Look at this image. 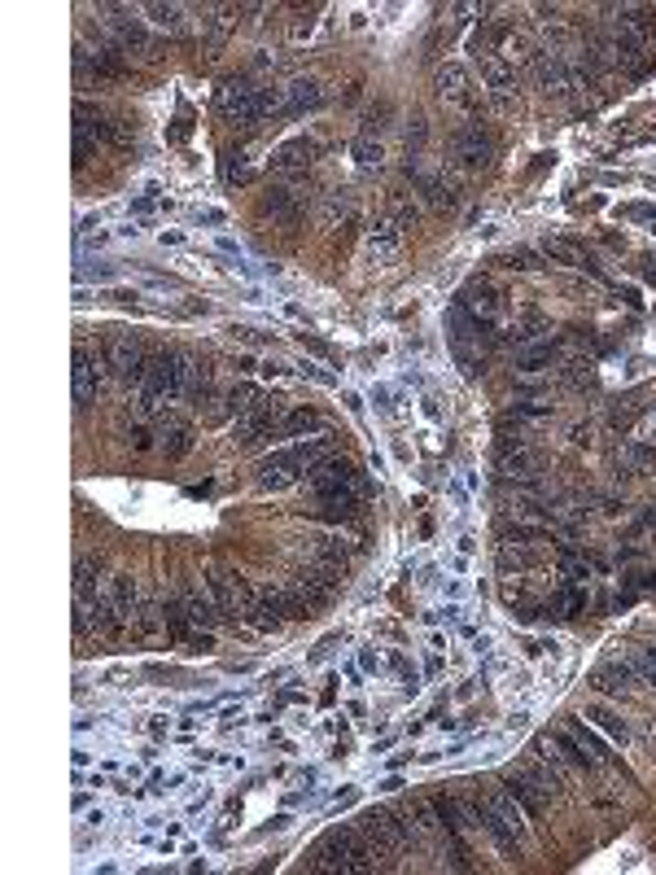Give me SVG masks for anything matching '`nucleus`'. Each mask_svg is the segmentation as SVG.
Instances as JSON below:
<instances>
[{
	"label": "nucleus",
	"instance_id": "obj_1",
	"mask_svg": "<svg viewBox=\"0 0 656 875\" xmlns=\"http://www.w3.org/2000/svg\"><path fill=\"white\" fill-rule=\"evenodd\" d=\"M311 858V871H372V845L359 827H333Z\"/></svg>",
	"mask_w": 656,
	"mask_h": 875
},
{
	"label": "nucleus",
	"instance_id": "obj_2",
	"mask_svg": "<svg viewBox=\"0 0 656 875\" xmlns=\"http://www.w3.org/2000/svg\"><path fill=\"white\" fill-rule=\"evenodd\" d=\"M486 346H490V324H482L468 311L455 307L451 311V351L468 377H477V368L486 363Z\"/></svg>",
	"mask_w": 656,
	"mask_h": 875
},
{
	"label": "nucleus",
	"instance_id": "obj_3",
	"mask_svg": "<svg viewBox=\"0 0 656 875\" xmlns=\"http://www.w3.org/2000/svg\"><path fill=\"white\" fill-rule=\"evenodd\" d=\"M495 464H499V477L504 482H534V473H539V447L530 442V438H516V433H499V447H495Z\"/></svg>",
	"mask_w": 656,
	"mask_h": 875
},
{
	"label": "nucleus",
	"instance_id": "obj_4",
	"mask_svg": "<svg viewBox=\"0 0 656 875\" xmlns=\"http://www.w3.org/2000/svg\"><path fill=\"white\" fill-rule=\"evenodd\" d=\"M105 360L109 368L123 377V381H136L141 385V377L150 372V351H145V342L136 337V333H114L109 337V346H105Z\"/></svg>",
	"mask_w": 656,
	"mask_h": 875
},
{
	"label": "nucleus",
	"instance_id": "obj_5",
	"mask_svg": "<svg viewBox=\"0 0 656 875\" xmlns=\"http://www.w3.org/2000/svg\"><path fill=\"white\" fill-rule=\"evenodd\" d=\"M359 831H363V840L372 845L377 858H381V854H394V849H403L407 845V823H399L390 810H363V814H359Z\"/></svg>",
	"mask_w": 656,
	"mask_h": 875
},
{
	"label": "nucleus",
	"instance_id": "obj_6",
	"mask_svg": "<svg viewBox=\"0 0 656 875\" xmlns=\"http://www.w3.org/2000/svg\"><path fill=\"white\" fill-rule=\"evenodd\" d=\"M303 473H311L303 447H289V451H276V456H267V460L258 464V486H263V490H285V486H294Z\"/></svg>",
	"mask_w": 656,
	"mask_h": 875
},
{
	"label": "nucleus",
	"instance_id": "obj_7",
	"mask_svg": "<svg viewBox=\"0 0 656 875\" xmlns=\"http://www.w3.org/2000/svg\"><path fill=\"white\" fill-rule=\"evenodd\" d=\"M280 420H285V408H280L276 399H258L254 408H246V412L237 416V442H241V447H254V442L267 438Z\"/></svg>",
	"mask_w": 656,
	"mask_h": 875
},
{
	"label": "nucleus",
	"instance_id": "obj_8",
	"mask_svg": "<svg viewBox=\"0 0 656 875\" xmlns=\"http://www.w3.org/2000/svg\"><path fill=\"white\" fill-rule=\"evenodd\" d=\"M530 539H539V534H530V530H516V534H507L504 543H499V569H504L507 578H512V573H516V578H525L530 569H539L543 552H539Z\"/></svg>",
	"mask_w": 656,
	"mask_h": 875
},
{
	"label": "nucleus",
	"instance_id": "obj_9",
	"mask_svg": "<svg viewBox=\"0 0 656 875\" xmlns=\"http://www.w3.org/2000/svg\"><path fill=\"white\" fill-rule=\"evenodd\" d=\"M306 552V561L311 565H324V569H337V573H346L351 569V543L342 539V534H306L298 539Z\"/></svg>",
	"mask_w": 656,
	"mask_h": 875
},
{
	"label": "nucleus",
	"instance_id": "obj_10",
	"mask_svg": "<svg viewBox=\"0 0 656 875\" xmlns=\"http://www.w3.org/2000/svg\"><path fill=\"white\" fill-rule=\"evenodd\" d=\"M451 154L459 166H468V171H482V166H490V158H495V145H490V136L477 127V123H468V127H459L451 141Z\"/></svg>",
	"mask_w": 656,
	"mask_h": 875
},
{
	"label": "nucleus",
	"instance_id": "obj_11",
	"mask_svg": "<svg viewBox=\"0 0 656 875\" xmlns=\"http://www.w3.org/2000/svg\"><path fill=\"white\" fill-rule=\"evenodd\" d=\"M315 158H320V141H311V136H294V141H285V145H276V150H271L267 166H271L276 175H303Z\"/></svg>",
	"mask_w": 656,
	"mask_h": 875
},
{
	"label": "nucleus",
	"instance_id": "obj_12",
	"mask_svg": "<svg viewBox=\"0 0 656 875\" xmlns=\"http://www.w3.org/2000/svg\"><path fill=\"white\" fill-rule=\"evenodd\" d=\"M530 66H534V79H539V88H543L547 97H564V93L573 88L569 66H564V57H560L555 49H539Z\"/></svg>",
	"mask_w": 656,
	"mask_h": 875
},
{
	"label": "nucleus",
	"instance_id": "obj_13",
	"mask_svg": "<svg viewBox=\"0 0 656 875\" xmlns=\"http://www.w3.org/2000/svg\"><path fill=\"white\" fill-rule=\"evenodd\" d=\"M539 250L552 258V263H560V267H573V271H591V276H604V267L595 263V255H591L587 246L569 241V237H547V241H543Z\"/></svg>",
	"mask_w": 656,
	"mask_h": 875
},
{
	"label": "nucleus",
	"instance_id": "obj_14",
	"mask_svg": "<svg viewBox=\"0 0 656 875\" xmlns=\"http://www.w3.org/2000/svg\"><path fill=\"white\" fill-rule=\"evenodd\" d=\"M363 258L372 263V267H390L394 258H399V228L385 219V223H372L368 232H363Z\"/></svg>",
	"mask_w": 656,
	"mask_h": 875
},
{
	"label": "nucleus",
	"instance_id": "obj_15",
	"mask_svg": "<svg viewBox=\"0 0 656 875\" xmlns=\"http://www.w3.org/2000/svg\"><path fill=\"white\" fill-rule=\"evenodd\" d=\"M459 311H468L473 320L490 324V320H495V311H499V294H495V285H490V280H468V285L459 289Z\"/></svg>",
	"mask_w": 656,
	"mask_h": 875
},
{
	"label": "nucleus",
	"instance_id": "obj_16",
	"mask_svg": "<svg viewBox=\"0 0 656 875\" xmlns=\"http://www.w3.org/2000/svg\"><path fill=\"white\" fill-rule=\"evenodd\" d=\"M303 207H306V202H303V193H298L294 184H276V189H271V193L263 198V207H258V210H263L267 219H280V223H298V219H303Z\"/></svg>",
	"mask_w": 656,
	"mask_h": 875
},
{
	"label": "nucleus",
	"instance_id": "obj_17",
	"mask_svg": "<svg viewBox=\"0 0 656 875\" xmlns=\"http://www.w3.org/2000/svg\"><path fill=\"white\" fill-rule=\"evenodd\" d=\"M180 604H184V618L193 621V626H202V630H210L215 621H219V604H215V595H210V587H184L180 591Z\"/></svg>",
	"mask_w": 656,
	"mask_h": 875
},
{
	"label": "nucleus",
	"instance_id": "obj_18",
	"mask_svg": "<svg viewBox=\"0 0 656 875\" xmlns=\"http://www.w3.org/2000/svg\"><path fill=\"white\" fill-rule=\"evenodd\" d=\"M101 390V377H97V363L88 355V346H75V403L88 408Z\"/></svg>",
	"mask_w": 656,
	"mask_h": 875
},
{
	"label": "nucleus",
	"instance_id": "obj_19",
	"mask_svg": "<svg viewBox=\"0 0 656 875\" xmlns=\"http://www.w3.org/2000/svg\"><path fill=\"white\" fill-rule=\"evenodd\" d=\"M438 93H442V101L459 105V109H473V88H468V75H464V66H455V61H447V66L438 70Z\"/></svg>",
	"mask_w": 656,
	"mask_h": 875
},
{
	"label": "nucleus",
	"instance_id": "obj_20",
	"mask_svg": "<svg viewBox=\"0 0 656 875\" xmlns=\"http://www.w3.org/2000/svg\"><path fill=\"white\" fill-rule=\"evenodd\" d=\"M320 101H324V93H320V84H311V79H298V84L280 88V114H289V118L315 109Z\"/></svg>",
	"mask_w": 656,
	"mask_h": 875
},
{
	"label": "nucleus",
	"instance_id": "obj_21",
	"mask_svg": "<svg viewBox=\"0 0 656 875\" xmlns=\"http://www.w3.org/2000/svg\"><path fill=\"white\" fill-rule=\"evenodd\" d=\"M555 355H560V346H555L552 337H539V342H525L521 351H516V368L521 372H543V368H552Z\"/></svg>",
	"mask_w": 656,
	"mask_h": 875
},
{
	"label": "nucleus",
	"instance_id": "obj_22",
	"mask_svg": "<svg viewBox=\"0 0 656 875\" xmlns=\"http://www.w3.org/2000/svg\"><path fill=\"white\" fill-rule=\"evenodd\" d=\"M648 464H652V447H644V442H621V447L612 451L617 477H639Z\"/></svg>",
	"mask_w": 656,
	"mask_h": 875
},
{
	"label": "nucleus",
	"instance_id": "obj_23",
	"mask_svg": "<svg viewBox=\"0 0 656 875\" xmlns=\"http://www.w3.org/2000/svg\"><path fill=\"white\" fill-rule=\"evenodd\" d=\"M97 578H101V561H97V556H79V561H75V600H79V604H93V600L101 595Z\"/></svg>",
	"mask_w": 656,
	"mask_h": 875
},
{
	"label": "nucleus",
	"instance_id": "obj_24",
	"mask_svg": "<svg viewBox=\"0 0 656 875\" xmlns=\"http://www.w3.org/2000/svg\"><path fill=\"white\" fill-rule=\"evenodd\" d=\"M420 193L433 210H451L459 202V184L447 180V175H420Z\"/></svg>",
	"mask_w": 656,
	"mask_h": 875
},
{
	"label": "nucleus",
	"instance_id": "obj_25",
	"mask_svg": "<svg viewBox=\"0 0 656 875\" xmlns=\"http://www.w3.org/2000/svg\"><path fill=\"white\" fill-rule=\"evenodd\" d=\"M591 683H595L600 692H626V687L635 683V666H630V661H604V666L591 674Z\"/></svg>",
	"mask_w": 656,
	"mask_h": 875
},
{
	"label": "nucleus",
	"instance_id": "obj_26",
	"mask_svg": "<svg viewBox=\"0 0 656 875\" xmlns=\"http://www.w3.org/2000/svg\"><path fill=\"white\" fill-rule=\"evenodd\" d=\"M145 18H150L158 31L184 36V9H180V4H158V0H150V4H145Z\"/></svg>",
	"mask_w": 656,
	"mask_h": 875
},
{
	"label": "nucleus",
	"instance_id": "obj_27",
	"mask_svg": "<svg viewBox=\"0 0 656 875\" xmlns=\"http://www.w3.org/2000/svg\"><path fill=\"white\" fill-rule=\"evenodd\" d=\"M482 75H486V84H490L495 93H512V88H516V66H512L507 57H486V61H482Z\"/></svg>",
	"mask_w": 656,
	"mask_h": 875
},
{
	"label": "nucleus",
	"instance_id": "obj_28",
	"mask_svg": "<svg viewBox=\"0 0 656 875\" xmlns=\"http://www.w3.org/2000/svg\"><path fill=\"white\" fill-rule=\"evenodd\" d=\"M189 447H193V438H189V425L171 420V425L162 429V451H166L171 460H180V456H189Z\"/></svg>",
	"mask_w": 656,
	"mask_h": 875
},
{
	"label": "nucleus",
	"instance_id": "obj_29",
	"mask_svg": "<svg viewBox=\"0 0 656 875\" xmlns=\"http://www.w3.org/2000/svg\"><path fill=\"white\" fill-rule=\"evenodd\" d=\"M311 429H320V416L311 408H303V412H289L276 425V438H298V433H311Z\"/></svg>",
	"mask_w": 656,
	"mask_h": 875
},
{
	"label": "nucleus",
	"instance_id": "obj_30",
	"mask_svg": "<svg viewBox=\"0 0 656 875\" xmlns=\"http://www.w3.org/2000/svg\"><path fill=\"white\" fill-rule=\"evenodd\" d=\"M582 718H591V722H595V726H604V731H608V735H612V740H621V744H630V726H626V722L617 718L612 709H600V705H591V709H587Z\"/></svg>",
	"mask_w": 656,
	"mask_h": 875
},
{
	"label": "nucleus",
	"instance_id": "obj_31",
	"mask_svg": "<svg viewBox=\"0 0 656 875\" xmlns=\"http://www.w3.org/2000/svg\"><path fill=\"white\" fill-rule=\"evenodd\" d=\"M132 621H136V635H141V639H153V635L166 626V613H162L158 604H150V600H145V604L136 609V618H132Z\"/></svg>",
	"mask_w": 656,
	"mask_h": 875
},
{
	"label": "nucleus",
	"instance_id": "obj_32",
	"mask_svg": "<svg viewBox=\"0 0 656 875\" xmlns=\"http://www.w3.org/2000/svg\"><path fill=\"white\" fill-rule=\"evenodd\" d=\"M351 215V198L346 193H324V202H320V223L324 228H337V219H346Z\"/></svg>",
	"mask_w": 656,
	"mask_h": 875
},
{
	"label": "nucleus",
	"instance_id": "obj_33",
	"mask_svg": "<svg viewBox=\"0 0 656 875\" xmlns=\"http://www.w3.org/2000/svg\"><path fill=\"white\" fill-rule=\"evenodd\" d=\"M101 136L109 145H118V150H132V145H136V132H132V123H123V118H105Z\"/></svg>",
	"mask_w": 656,
	"mask_h": 875
},
{
	"label": "nucleus",
	"instance_id": "obj_34",
	"mask_svg": "<svg viewBox=\"0 0 656 875\" xmlns=\"http://www.w3.org/2000/svg\"><path fill=\"white\" fill-rule=\"evenodd\" d=\"M390 215H394V228H411L420 219V210H416V202L407 193H390Z\"/></svg>",
	"mask_w": 656,
	"mask_h": 875
},
{
	"label": "nucleus",
	"instance_id": "obj_35",
	"mask_svg": "<svg viewBox=\"0 0 656 875\" xmlns=\"http://www.w3.org/2000/svg\"><path fill=\"white\" fill-rule=\"evenodd\" d=\"M626 661L635 666V674H644V683H652L656 687V648H639V652H630Z\"/></svg>",
	"mask_w": 656,
	"mask_h": 875
},
{
	"label": "nucleus",
	"instance_id": "obj_36",
	"mask_svg": "<svg viewBox=\"0 0 656 875\" xmlns=\"http://www.w3.org/2000/svg\"><path fill=\"white\" fill-rule=\"evenodd\" d=\"M425 136H429L425 114H411V127H407V154H420V150H425Z\"/></svg>",
	"mask_w": 656,
	"mask_h": 875
},
{
	"label": "nucleus",
	"instance_id": "obj_37",
	"mask_svg": "<svg viewBox=\"0 0 656 875\" xmlns=\"http://www.w3.org/2000/svg\"><path fill=\"white\" fill-rule=\"evenodd\" d=\"M354 158H359L363 166L381 162V141H377V136H363V132H359V141H354Z\"/></svg>",
	"mask_w": 656,
	"mask_h": 875
},
{
	"label": "nucleus",
	"instance_id": "obj_38",
	"mask_svg": "<svg viewBox=\"0 0 656 875\" xmlns=\"http://www.w3.org/2000/svg\"><path fill=\"white\" fill-rule=\"evenodd\" d=\"M254 175H258V171L246 162V154H232V162H228V184H250Z\"/></svg>",
	"mask_w": 656,
	"mask_h": 875
},
{
	"label": "nucleus",
	"instance_id": "obj_39",
	"mask_svg": "<svg viewBox=\"0 0 656 875\" xmlns=\"http://www.w3.org/2000/svg\"><path fill=\"white\" fill-rule=\"evenodd\" d=\"M499 267H516V271H530V267H539L534 263V250H507V255L495 258Z\"/></svg>",
	"mask_w": 656,
	"mask_h": 875
},
{
	"label": "nucleus",
	"instance_id": "obj_40",
	"mask_svg": "<svg viewBox=\"0 0 656 875\" xmlns=\"http://www.w3.org/2000/svg\"><path fill=\"white\" fill-rule=\"evenodd\" d=\"M132 447H136V451H150V433L136 429V433H132Z\"/></svg>",
	"mask_w": 656,
	"mask_h": 875
},
{
	"label": "nucleus",
	"instance_id": "obj_41",
	"mask_svg": "<svg viewBox=\"0 0 656 875\" xmlns=\"http://www.w3.org/2000/svg\"><path fill=\"white\" fill-rule=\"evenodd\" d=\"M573 442H578V447L591 442V425H578V429H573Z\"/></svg>",
	"mask_w": 656,
	"mask_h": 875
},
{
	"label": "nucleus",
	"instance_id": "obj_42",
	"mask_svg": "<svg viewBox=\"0 0 656 875\" xmlns=\"http://www.w3.org/2000/svg\"><path fill=\"white\" fill-rule=\"evenodd\" d=\"M644 263H648V267H644V271H648V280L656 285V258H644Z\"/></svg>",
	"mask_w": 656,
	"mask_h": 875
}]
</instances>
